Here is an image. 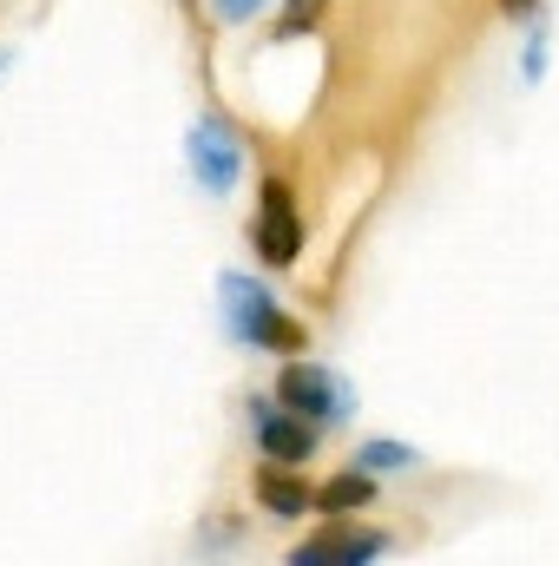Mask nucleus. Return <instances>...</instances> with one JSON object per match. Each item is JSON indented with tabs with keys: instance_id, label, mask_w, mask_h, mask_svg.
Segmentation results:
<instances>
[{
	"instance_id": "obj_1",
	"label": "nucleus",
	"mask_w": 559,
	"mask_h": 566,
	"mask_svg": "<svg viewBox=\"0 0 559 566\" xmlns=\"http://www.w3.org/2000/svg\"><path fill=\"white\" fill-rule=\"evenodd\" d=\"M224 329L238 336V343H251V349H277V356H296L303 343H309V329L271 303V290L251 277H224Z\"/></svg>"
},
{
	"instance_id": "obj_2",
	"label": "nucleus",
	"mask_w": 559,
	"mask_h": 566,
	"mask_svg": "<svg viewBox=\"0 0 559 566\" xmlns=\"http://www.w3.org/2000/svg\"><path fill=\"white\" fill-rule=\"evenodd\" d=\"M277 402L309 416L316 428H342L356 422V389L336 376V369H316V363H289L277 376Z\"/></svg>"
},
{
	"instance_id": "obj_3",
	"label": "nucleus",
	"mask_w": 559,
	"mask_h": 566,
	"mask_svg": "<svg viewBox=\"0 0 559 566\" xmlns=\"http://www.w3.org/2000/svg\"><path fill=\"white\" fill-rule=\"evenodd\" d=\"M184 158H191V178H198L204 191H231L238 171H244V139L231 133V119L204 113V119L191 126V139H184Z\"/></svg>"
},
{
	"instance_id": "obj_4",
	"label": "nucleus",
	"mask_w": 559,
	"mask_h": 566,
	"mask_svg": "<svg viewBox=\"0 0 559 566\" xmlns=\"http://www.w3.org/2000/svg\"><path fill=\"white\" fill-rule=\"evenodd\" d=\"M257 258L271 271H289L303 258V218H296L289 185H264V205H257Z\"/></svg>"
},
{
	"instance_id": "obj_5",
	"label": "nucleus",
	"mask_w": 559,
	"mask_h": 566,
	"mask_svg": "<svg viewBox=\"0 0 559 566\" xmlns=\"http://www.w3.org/2000/svg\"><path fill=\"white\" fill-rule=\"evenodd\" d=\"M251 434H257V448L271 461H283V468L316 454V422L296 416V409H283V402H251Z\"/></svg>"
},
{
	"instance_id": "obj_6",
	"label": "nucleus",
	"mask_w": 559,
	"mask_h": 566,
	"mask_svg": "<svg viewBox=\"0 0 559 566\" xmlns=\"http://www.w3.org/2000/svg\"><path fill=\"white\" fill-rule=\"evenodd\" d=\"M382 554H389V534H323V541L289 547V566H362Z\"/></svg>"
},
{
	"instance_id": "obj_7",
	"label": "nucleus",
	"mask_w": 559,
	"mask_h": 566,
	"mask_svg": "<svg viewBox=\"0 0 559 566\" xmlns=\"http://www.w3.org/2000/svg\"><path fill=\"white\" fill-rule=\"evenodd\" d=\"M257 501H264L277 521H296L303 507H316V488H303L296 474H283V461H277V468H264V474H257Z\"/></svg>"
},
{
	"instance_id": "obj_8",
	"label": "nucleus",
	"mask_w": 559,
	"mask_h": 566,
	"mask_svg": "<svg viewBox=\"0 0 559 566\" xmlns=\"http://www.w3.org/2000/svg\"><path fill=\"white\" fill-rule=\"evenodd\" d=\"M369 501H376V474L369 468H349V474H336V481L316 488V507L323 514H349V507H369Z\"/></svg>"
},
{
	"instance_id": "obj_9",
	"label": "nucleus",
	"mask_w": 559,
	"mask_h": 566,
	"mask_svg": "<svg viewBox=\"0 0 559 566\" xmlns=\"http://www.w3.org/2000/svg\"><path fill=\"white\" fill-rule=\"evenodd\" d=\"M356 468L395 474V468H415V448H402V441H362V448H356Z\"/></svg>"
},
{
	"instance_id": "obj_10",
	"label": "nucleus",
	"mask_w": 559,
	"mask_h": 566,
	"mask_svg": "<svg viewBox=\"0 0 559 566\" xmlns=\"http://www.w3.org/2000/svg\"><path fill=\"white\" fill-rule=\"evenodd\" d=\"M316 13H323V0H289V13L277 20V33L289 40V33H303V27H316Z\"/></svg>"
},
{
	"instance_id": "obj_11",
	"label": "nucleus",
	"mask_w": 559,
	"mask_h": 566,
	"mask_svg": "<svg viewBox=\"0 0 559 566\" xmlns=\"http://www.w3.org/2000/svg\"><path fill=\"white\" fill-rule=\"evenodd\" d=\"M520 73H527V80H540V73H547V27H534V40H527V60H520Z\"/></svg>"
},
{
	"instance_id": "obj_12",
	"label": "nucleus",
	"mask_w": 559,
	"mask_h": 566,
	"mask_svg": "<svg viewBox=\"0 0 559 566\" xmlns=\"http://www.w3.org/2000/svg\"><path fill=\"white\" fill-rule=\"evenodd\" d=\"M211 7H218V20H251L264 0H211Z\"/></svg>"
},
{
	"instance_id": "obj_13",
	"label": "nucleus",
	"mask_w": 559,
	"mask_h": 566,
	"mask_svg": "<svg viewBox=\"0 0 559 566\" xmlns=\"http://www.w3.org/2000/svg\"><path fill=\"white\" fill-rule=\"evenodd\" d=\"M500 7H507L514 20H540V0H500Z\"/></svg>"
}]
</instances>
